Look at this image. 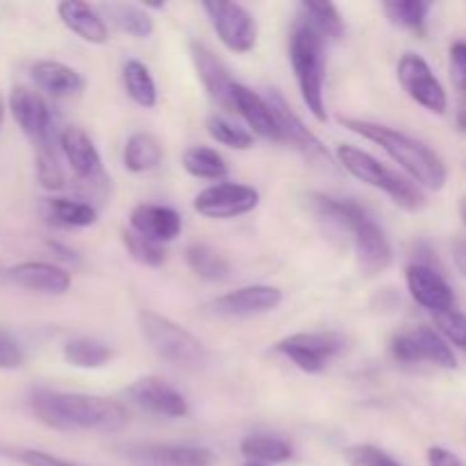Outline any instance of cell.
<instances>
[{"mask_svg":"<svg viewBox=\"0 0 466 466\" xmlns=\"http://www.w3.org/2000/svg\"><path fill=\"white\" fill-rule=\"evenodd\" d=\"M30 410L36 421L57 432H118L127 423V410L118 400L80 391L35 390Z\"/></svg>","mask_w":466,"mask_h":466,"instance_id":"1","label":"cell"},{"mask_svg":"<svg viewBox=\"0 0 466 466\" xmlns=\"http://www.w3.org/2000/svg\"><path fill=\"white\" fill-rule=\"evenodd\" d=\"M309 205L323 221L349 232L355 258L367 276H378L391 267L394 250H391L390 239L362 205L350 198H335V196L321 194V191L309 194Z\"/></svg>","mask_w":466,"mask_h":466,"instance_id":"2","label":"cell"},{"mask_svg":"<svg viewBox=\"0 0 466 466\" xmlns=\"http://www.w3.org/2000/svg\"><path fill=\"white\" fill-rule=\"evenodd\" d=\"M339 121L346 130L355 132V135L364 137L367 141H373V144L380 146L408 173L410 180L417 182L421 189L441 191L446 187L449 168H446L444 159L428 144L405 135V132L394 130V127L382 126V123L362 121V118L350 116H339Z\"/></svg>","mask_w":466,"mask_h":466,"instance_id":"3","label":"cell"},{"mask_svg":"<svg viewBox=\"0 0 466 466\" xmlns=\"http://www.w3.org/2000/svg\"><path fill=\"white\" fill-rule=\"evenodd\" d=\"M289 62L303 103L317 121L326 123V39L309 23L300 18L289 36Z\"/></svg>","mask_w":466,"mask_h":466,"instance_id":"4","label":"cell"},{"mask_svg":"<svg viewBox=\"0 0 466 466\" xmlns=\"http://www.w3.org/2000/svg\"><path fill=\"white\" fill-rule=\"evenodd\" d=\"M337 159L355 180L364 182L373 189L385 191L405 212H419V209L426 208V194L417 182L400 176L399 171H391L390 167H385L380 159H376L367 150L350 144H339L337 146Z\"/></svg>","mask_w":466,"mask_h":466,"instance_id":"5","label":"cell"},{"mask_svg":"<svg viewBox=\"0 0 466 466\" xmlns=\"http://www.w3.org/2000/svg\"><path fill=\"white\" fill-rule=\"evenodd\" d=\"M139 326L144 332V339L148 341L155 355L167 360L168 364H176L182 369H200L208 364V350L200 344L198 337L191 335L187 328L153 309L139 312Z\"/></svg>","mask_w":466,"mask_h":466,"instance_id":"6","label":"cell"},{"mask_svg":"<svg viewBox=\"0 0 466 466\" xmlns=\"http://www.w3.org/2000/svg\"><path fill=\"white\" fill-rule=\"evenodd\" d=\"M391 355L403 364H431L437 369H455L458 360H455L453 349L449 341L437 332V328L419 326L412 330L399 332L391 339L390 346Z\"/></svg>","mask_w":466,"mask_h":466,"instance_id":"7","label":"cell"},{"mask_svg":"<svg viewBox=\"0 0 466 466\" xmlns=\"http://www.w3.org/2000/svg\"><path fill=\"white\" fill-rule=\"evenodd\" d=\"M396 76H399L403 91L414 103L421 105L423 109L432 114H446V109H449V94H446L440 77L432 73L431 64L421 55L405 53L399 59Z\"/></svg>","mask_w":466,"mask_h":466,"instance_id":"8","label":"cell"},{"mask_svg":"<svg viewBox=\"0 0 466 466\" xmlns=\"http://www.w3.org/2000/svg\"><path fill=\"white\" fill-rule=\"evenodd\" d=\"M205 14L217 32L218 41L232 53H250L258 46V23L253 14L239 3H203Z\"/></svg>","mask_w":466,"mask_h":466,"instance_id":"9","label":"cell"},{"mask_svg":"<svg viewBox=\"0 0 466 466\" xmlns=\"http://www.w3.org/2000/svg\"><path fill=\"white\" fill-rule=\"evenodd\" d=\"M341 349L344 341L335 332H296L273 346L276 353L294 362L305 373H321Z\"/></svg>","mask_w":466,"mask_h":466,"instance_id":"10","label":"cell"},{"mask_svg":"<svg viewBox=\"0 0 466 466\" xmlns=\"http://www.w3.org/2000/svg\"><path fill=\"white\" fill-rule=\"evenodd\" d=\"M259 191L250 185L239 182H218L198 191L194 198V209L205 218L228 221V218L244 217L258 209Z\"/></svg>","mask_w":466,"mask_h":466,"instance_id":"11","label":"cell"},{"mask_svg":"<svg viewBox=\"0 0 466 466\" xmlns=\"http://www.w3.org/2000/svg\"><path fill=\"white\" fill-rule=\"evenodd\" d=\"M7 105L16 126L36 150L53 146V114L39 91L21 85L14 86Z\"/></svg>","mask_w":466,"mask_h":466,"instance_id":"12","label":"cell"},{"mask_svg":"<svg viewBox=\"0 0 466 466\" xmlns=\"http://www.w3.org/2000/svg\"><path fill=\"white\" fill-rule=\"evenodd\" d=\"M126 394L132 403L144 408L146 412L157 414V417L185 419L189 414V405H187L185 396L157 376L139 378V380L127 387Z\"/></svg>","mask_w":466,"mask_h":466,"instance_id":"13","label":"cell"},{"mask_svg":"<svg viewBox=\"0 0 466 466\" xmlns=\"http://www.w3.org/2000/svg\"><path fill=\"white\" fill-rule=\"evenodd\" d=\"M410 296L432 314L455 309V291L432 264L412 262L405 271Z\"/></svg>","mask_w":466,"mask_h":466,"instance_id":"14","label":"cell"},{"mask_svg":"<svg viewBox=\"0 0 466 466\" xmlns=\"http://www.w3.org/2000/svg\"><path fill=\"white\" fill-rule=\"evenodd\" d=\"M268 103H271L273 112H276L278 121H280L282 135H285L287 144H294L296 148H299L300 153L309 159V162H317L326 168H335V164H332L326 146H323L321 141H319V137L314 135V132L309 130L303 121H300L299 114H296L294 109L287 105V100L282 98L278 91H271V98H268Z\"/></svg>","mask_w":466,"mask_h":466,"instance_id":"15","label":"cell"},{"mask_svg":"<svg viewBox=\"0 0 466 466\" xmlns=\"http://www.w3.org/2000/svg\"><path fill=\"white\" fill-rule=\"evenodd\" d=\"M130 466H212L214 453L189 444H139L127 451Z\"/></svg>","mask_w":466,"mask_h":466,"instance_id":"16","label":"cell"},{"mask_svg":"<svg viewBox=\"0 0 466 466\" xmlns=\"http://www.w3.org/2000/svg\"><path fill=\"white\" fill-rule=\"evenodd\" d=\"M232 107L248 123L255 135L262 137V139L276 141V144H285V135H282L280 121L273 112L271 103L262 98L258 91L235 82V86H232Z\"/></svg>","mask_w":466,"mask_h":466,"instance_id":"17","label":"cell"},{"mask_svg":"<svg viewBox=\"0 0 466 466\" xmlns=\"http://www.w3.org/2000/svg\"><path fill=\"white\" fill-rule=\"evenodd\" d=\"M282 291L273 285H246L218 296L214 309L223 317H258L280 308Z\"/></svg>","mask_w":466,"mask_h":466,"instance_id":"18","label":"cell"},{"mask_svg":"<svg viewBox=\"0 0 466 466\" xmlns=\"http://www.w3.org/2000/svg\"><path fill=\"white\" fill-rule=\"evenodd\" d=\"M7 280L21 289L46 296H64L71 289V273L50 262H18L7 268Z\"/></svg>","mask_w":466,"mask_h":466,"instance_id":"19","label":"cell"},{"mask_svg":"<svg viewBox=\"0 0 466 466\" xmlns=\"http://www.w3.org/2000/svg\"><path fill=\"white\" fill-rule=\"evenodd\" d=\"M191 59H194L196 73H198L209 98L221 109L235 112V107H232V86H235V80L228 73L226 64L218 59V55L209 50L205 44H191Z\"/></svg>","mask_w":466,"mask_h":466,"instance_id":"20","label":"cell"},{"mask_svg":"<svg viewBox=\"0 0 466 466\" xmlns=\"http://www.w3.org/2000/svg\"><path fill=\"white\" fill-rule=\"evenodd\" d=\"M130 230L155 244H168L180 237L182 217L167 205L141 203L130 212Z\"/></svg>","mask_w":466,"mask_h":466,"instance_id":"21","label":"cell"},{"mask_svg":"<svg viewBox=\"0 0 466 466\" xmlns=\"http://www.w3.org/2000/svg\"><path fill=\"white\" fill-rule=\"evenodd\" d=\"M30 76L39 91H44L50 98H71L85 91L86 82L80 73L64 62L55 59H41L30 66Z\"/></svg>","mask_w":466,"mask_h":466,"instance_id":"22","label":"cell"},{"mask_svg":"<svg viewBox=\"0 0 466 466\" xmlns=\"http://www.w3.org/2000/svg\"><path fill=\"white\" fill-rule=\"evenodd\" d=\"M59 148L66 157L68 167L80 180H94L100 177V155L91 137L82 127L66 126L59 132Z\"/></svg>","mask_w":466,"mask_h":466,"instance_id":"23","label":"cell"},{"mask_svg":"<svg viewBox=\"0 0 466 466\" xmlns=\"http://www.w3.org/2000/svg\"><path fill=\"white\" fill-rule=\"evenodd\" d=\"M59 21L71 30L77 39L86 41L91 46H103L109 41V27L98 9L77 0H64L57 5Z\"/></svg>","mask_w":466,"mask_h":466,"instance_id":"24","label":"cell"},{"mask_svg":"<svg viewBox=\"0 0 466 466\" xmlns=\"http://www.w3.org/2000/svg\"><path fill=\"white\" fill-rule=\"evenodd\" d=\"M41 214L57 228H91L98 221V212L91 203L73 198H46Z\"/></svg>","mask_w":466,"mask_h":466,"instance_id":"25","label":"cell"},{"mask_svg":"<svg viewBox=\"0 0 466 466\" xmlns=\"http://www.w3.org/2000/svg\"><path fill=\"white\" fill-rule=\"evenodd\" d=\"M164 146L150 132H135L127 137L126 148H123V167L130 173H148L162 164Z\"/></svg>","mask_w":466,"mask_h":466,"instance_id":"26","label":"cell"},{"mask_svg":"<svg viewBox=\"0 0 466 466\" xmlns=\"http://www.w3.org/2000/svg\"><path fill=\"white\" fill-rule=\"evenodd\" d=\"M241 455L250 462L262 464H285L294 458V446L280 435L271 432H253L241 441Z\"/></svg>","mask_w":466,"mask_h":466,"instance_id":"27","label":"cell"},{"mask_svg":"<svg viewBox=\"0 0 466 466\" xmlns=\"http://www.w3.org/2000/svg\"><path fill=\"white\" fill-rule=\"evenodd\" d=\"M185 262L191 271L208 282L226 280L230 276V262L209 244H189L185 250Z\"/></svg>","mask_w":466,"mask_h":466,"instance_id":"28","label":"cell"},{"mask_svg":"<svg viewBox=\"0 0 466 466\" xmlns=\"http://www.w3.org/2000/svg\"><path fill=\"white\" fill-rule=\"evenodd\" d=\"M182 168L198 180H223L230 173V167L221 153L208 146H191L182 153Z\"/></svg>","mask_w":466,"mask_h":466,"instance_id":"29","label":"cell"},{"mask_svg":"<svg viewBox=\"0 0 466 466\" xmlns=\"http://www.w3.org/2000/svg\"><path fill=\"white\" fill-rule=\"evenodd\" d=\"M123 86L135 105L144 109H153L157 105V86H155L150 68L139 59H127L123 66Z\"/></svg>","mask_w":466,"mask_h":466,"instance_id":"30","label":"cell"},{"mask_svg":"<svg viewBox=\"0 0 466 466\" xmlns=\"http://www.w3.org/2000/svg\"><path fill=\"white\" fill-rule=\"evenodd\" d=\"M64 360L76 369H103L114 358L112 349L89 337H76L64 344Z\"/></svg>","mask_w":466,"mask_h":466,"instance_id":"31","label":"cell"},{"mask_svg":"<svg viewBox=\"0 0 466 466\" xmlns=\"http://www.w3.org/2000/svg\"><path fill=\"white\" fill-rule=\"evenodd\" d=\"M107 16L112 18L114 25L126 35L135 36V39H148L155 32V21L144 7L130 3H114L107 5Z\"/></svg>","mask_w":466,"mask_h":466,"instance_id":"32","label":"cell"},{"mask_svg":"<svg viewBox=\"0 0 466 466\" xmlns=\"http://www.w3.org/2000/svg\"><path fill=\"white\" fill-rule=\"evenodd\" d=\"M382 9L394 25L423 35L432 5L423 3V0H387L382 3Z\"/></svg>","mask_w":466,"mask_h":466,"instance_id":"33","label":"cell"},{"mask_svg":"<svg viewBox=\"0 0 466 466\" xmlns=\"http://www.w3.org/2000/svg\"><path fill=\"white\" fill-rule=\"evenodd\" d=\"M303 21L309 23L323 39H339L344 35V18L332 3H300Z\"/></svg>","mask_w":466,"mask_h":466,"instance_id":"34","label":"cell"},{"mask_svg":"<svg viewBox=\"0 0 466 466\" xmlns=\"http://www.w3.org/2000/svg\"><path fill=\"white\" fill-rule=\"evenodd\" d=\"M205 127H208L209 137H212L214 141H218V144L228 146V148H232V150H250L255 144L253 135H250L248 130L235 126V123H230L228 118L218 116V114L208 116Z\"/></svg>","mask_w":466,"mask_h":466,"instance_id":"35","label":"cell"},{"mask_svg":"<svg viewBox=\"0 0 466 466\" xmlns=\"http://www.w3.org/2000/svg\"><path fill=\"white\" fill-rule=\"evenodd\" d=\"M123 244H126L130 258L135 259V262L144 264V267L159 268L164 262H167V250H164V246L137 235L135 230L123 232Z\"/></svg>","mask_w":466,"mask_h":466,"instance_id":"36","label":"cell"},{"mask_svg":"<svg viewBox=\"0 0 466 466\" xmlns=\"http://www.w3.org/2000/svg\"><path fill=\"white\" fill-rule=\"evenodd\" d=\"M36 177H39L41 187L48 191H59L66 185V176L62 171L55 146L36 150Z\"/></svg>","mask_w":466,"mask_h":466,"instance_id":"37","label":"cell"},{"mask_svg":"<svg viewBox=\"0 0 466 466\" xmlns=\"http://www.w3.org/2000/svg\"><path fill=\"white\" fill-rule=\"evenodd\" d=\"M0 455L7 460L23 466H80L73 464L68 460L57 458V455H50L46 451L39 449H27V446H14V444H0Z\"/></svg>","mask_w":466,"mask_h":466,"instance_id":"38","label":"cell"},{"mask_svg":"<svg viewBox=\"0 0 466 466\" xmlns=\"http://www.w3.org/2000/svg\"><path fill=\"white\" fill-rule=\"evenodd\" d=\"M432 317H435L437 332H440L449 344L466 350V314L458 312V309H449V312L432 314Z\"/></svg>","mask_w":466,"mask_h":466,"instance_id":"39","label":"cell"},{"mask_svg":"<svg viewBox=\"0 0 466 466\" xmlns=\"http://www.w3.org/2000/svg\"><path fill=\"white\" fill-rule=\"evenodd\" d=\"M344 460L350 466H400L390 453L373 444L349 446V449H344Z\"/></svg>","mask_w":466,"mask_h":466,"instance_id":"40","label":"cell"},{"mask_svg":"<svg viewBox=\"0 0 466 466\" xmlns=\"http://www.w3.org/2000/svg\"><path fill=\"white\" fill-rule=\"evenodd\" d=\"M25 364V350L9 330L0 328V371H14Z\"/></svg>","mask_w":466,"mask_h":466,"instance_id":"41","label":"cell"},{"mask_svg":"<svg viewBox=\"0 0 466 466\" xmlns=\"http://www.w3.org/2000/svg\"><path fill=\"white\" fill-rule=\"evenodd\" d=\"M451 77L460 91H466V41L451 46Z\"/></svg>","mask_w":466,"mask_h":466,"instance_id":"42","label":"cell"},{"mask_svg":"<svg viewBox=\"0 0 466 466\" xmlns=\"http://www.w3.org/2000/svg\"><path fill=\"white\" fill-rule=\"evenodd\" d=\"M428 464L431 466H466L453 451L444 449V446H432L428 449Z\"/></svg>","mask_w":466,"mask_h":466,"instance_id":"43","label":"cell"},{"mask_svg":"<svg viewBox=\"0 0 466 466\" xmlns=\"http://www.w3.org/2000/svg\"><path fill=\"white\" fill-rule=\"evenodd\" d=\"M48 248L53 250V253H57V258L64 259V262H71V264L80 262V258H77L76 250L68 248V246H64V244H59V241H48Z\"/></svg>","mask_w":466,"mask_h":466,"instance_id":"44","label":"cell"},{"mask_svg":"<svg viewBox=\"0 0 466 466\" xmlns=\"http://www.w3.org/2000/svg\"><path fill=\"white\" fill-rule=\"evenodd\" d=\"M453 262L458 267V271L466 278V241H458L453 248Z\"/></svg>","mask_w":466,"mask_h":466,"instance_id":"45","label":"cell"},{"mask_svg":"<svg viewBox=\"0 0 466 466\" xmlns=\"http://www.w3.org/2000/svg\"><path fill=\"white\" fill-rule=\"evenodd\" d=\"M458 127H460V132H464L466 135V100L460 105V109H458Z\"/></svg>","mask_w":466,"mask_h":466,"instance_id":"46","label":"cell"},{"mask_svg":"<svg viewBox=\"0 0 466 466\" xmlns=\"http://www.w3.org/2000/svg\"><path fill=\"white\" fill-rule=\"evenodd\" d=\"M5 96H3V91H0V127H3V118H5Z\"/></svg>","mask_w":466,"mask_h":466,"instance_id":"47","label":"cell"},{"mask_svg":"<svg viewBox=\"0 0 466 466\" xmlns=\"http://www.w3.org/2000/svg\"><path fill=\"white\" fill-rule=\"evenodd\" d=\"M460 214H462V221L466 226V198H462V203H460Z\"/></svg>","mask_w":466,"mask_h":466,"instance_id":"48","label":"cell"},{"mask_svg":"<svg viewBox=\"0 0 466 466\" xmlns=\"http://www.w3.org/2000/svg\"><path fill=\"white\" fill-rule=\"evenodd\" d=\"M244 466H271V464H262V462H250V460H246Z\"/></svg>","mask_w":466,"mask_h":466,"instance_id":"49","label":"cell"},{"mask_svg":"<svg viewBox=\"0 0 466 466\" xmlns=\"http://www.w3.org/2000/svg\"><path fill=\"white\" fill-rule=\"evenodd\" d=\"M400 466H403V464H400Z\"/></svg>","mask_w":466,"mask_h":466,"instance_id":"50","label":"cell"}]
</instances>
